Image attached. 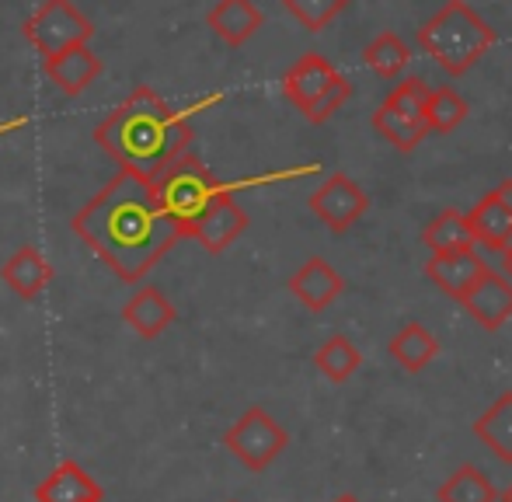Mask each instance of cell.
<instances>
[{"mask_svg":"<svg viewBox=\"0 0 512 502\" xmlns=\"http://www.w3.org/2000/svg\"><path fill=\"white\" fill-rule=\"evenodd\" d=\"M70 227L122 283L143 279L185 238L164 210L157 185L136 171H119Z\"/></svg>","mask_w":512,"mask_h":502,"instance_id":"obj_1","label":"cell"},{"mask_svg":"<svg viewBox=\"0 0 512 502\" xmlns=\"http://www.w3.org/2000/svg\"><path fill=\"white\" fill-rule=\"evenodd\" d=\"M95 140L122 171L157 182L171 164L189 154L192 126L150 88H140L95 129Z\"/></svg>","mask_w":512,"mask_h":502,"instance_id":"obj_2","label":"cell"},{"mask_svg":"<svg viewBox=\"0 0 512 502\" xmlns=\"http://www.w3.org/2000/svg\"><path fill=\"white\" fill-rule=\"evenodd\" d=\"M418 49L446 74L460 77L495 46V28L467 0H446L415 35Z\"/></svg>","mask_w":512,"mask_h":502,"instance_id":"obj_3","label":"cell"},{"mask_svg":"<svg viewBox=\"0 0 512 502\" xmlns=\"http://www.w3.org/2000/svg\"><path fill=\"white\" fill-rule=\"evenodd\" d=\"M154 185H157V196H161L164 210H168L171 220L182 227V234H185V227H189L192 220H196L199 213H203L206 206L223 192V185L213 178V171L192 154H185L182 161L171 164Z\"/></svg>","mask_w":512,"mask_h":502,"instance_id":"obj_4","label":"cell"},{"mask_svg":"<svg viewBox=\"0 0 512 502\" xmlns=\"http://www.w3.org/2000/svg\"><path fill=\"white\" fill-rule=\"evenodd\" d=\"M223 447H227L248 471H265L286 447H290V433H286L265 408L251 405V408H244L241 419L227 429Z\"/></svg>","mask_w":512,"mask_h":502,"instance_id":"obj_5","label":"cell"},{"mask_svg":"<svg viewBox=\"0 0 512 502\" xmlns=\"http://www.w3.org/2000/svg\"><path fill=\"white\" fill-rule=\"evenodd\" d=\"M91 32H95L91 21L84 18L70 0H42V7L25 25L28 42H32L46 60L67 53V49L84 46V42L91 39Z\"/></svg>","mask_w":512,"mask_h":502,"instance_id":"obj_6","label":"cell"},{"mask_svg":"<svg viewBox=\"0 0 512 502\" xmlns=\"http://www.w3.org/2000/svg\"><path fill=\"white\" fill-rule=\"evenodd\" d=\"M366 210H370V196H366L349 175H342V171L324 178L321 189L310 196V213H314L321 224H328L335 234L359 224Z\"/></svg>","mask_w":512,"mask_h":502,"instance_id":"obj_7","label":"cell"},{"mask_svg":"<svg viewBox=\"0 0 512 502\" xmlns=\"http://www.w3.org/2000/svg\"><path fill=\"white\" fill-rule=\"evenodd\" d=\"M244 231H248V213H244L241 206H237V199L223 189L220 196L185 227V238H196L209 255H220V251H227Z\"/></svg>","mask_w":512,"mask_h":502,"instance_id":"obj_8","label":"cell"},{"mask_svg":"<svg viewBox=\"0 0 512 502\" xmlns=\"http://www.w3.org/2000/svg\"><path fill=\"white\" fill-rule=\"evenodd\" d=\"M425 276H429L446 297L464 304L467 293L488 276V265L478 251L467 248V251H450V255H432L429 262H425Z\"/></svg>","mask_w":512,"mask_h":502,"instance_id":"obj_9","label":"cell"},{"mask_svg":"<svg viewBox=\"0 0 512 502\" xmlns=\"http://www.w3.org/2000/svg\"><path fill=\"white\" fill-rule=\"evenodd\" d=\"M345 290V279L338 276V269L324 258H307L297 272L290 276V293L307 307V311H324L331 307Z\"/></svg>","mask_w":512,"mask_h":502,"instance_id":"obj_10","label":"cell"},{"mask_svg":"<svg viewBox=\"0 0 512 502\" xmlns=\"http://www.w3.org/2000/svg\"><path fill=\"white\" fill-rule=\"evenodd\" d=\"M464 307L485 332H499L512 318V279L488 269V276L467 293Z\"/></svg>","mask_w":512,"mask_h":502,"instance_id":"obj_11","label":"cell"},{"mask_svg":"<svg viewBox=\"0 0 512 502\" xmlns=\"http://www.w3.org/2000/svg\"><path fill=\"white\" fill-rule=\"evenodd\" d=\"M338 70L331 67L324 56H317V53H307V56H300L297 63H293L290 70H286V77H283V95L290 98L293 105H297L300 112H307L310 105L317 102V98L324 95V91L331 88V84L338 81Z\"/></svg>","mask_w":512,"mask_h":502,"instance_id":"obj_12","label":"cell"},{"mask_svg":"<svg viewBox=\"0 0 512 502\" xmlns=\"http://www.w3.org/2000/svg\"><path fill=\"white\" fill-rule=\"evenodd\" d=\"M35 502H102V485L74 461H60L35 489Z\"/></svg>","mask_w":512,"mask_h":502,"instance_id":"obj_13","label":"cell"},{"mask_svg":"<svg viewBox=\"0 0 512 502\" xmlns=\"http://www.w3.org/2000/svg\"><path fill=\"white\" fill-rule=\"evenodd\" d=\"M122 321H126L140 339H157V335L175 321V304H171L161 290H154V286H143L140 293H133V297L126 300Z\"/></svg>","mask_w":512,"mask_h":502,"instance_id":"obj_14","label":"cell"},{"mask_svg":"<svg viewBox=\"0 0 512 502\" xmlns=\"http://www.w3.org/2000/svg\"><path fill=\"white\" fill-rule=\"evenodd\" d=\"M42 67H46V77L63 95H81V91H88L91 84H95V77L102 74V60H98L88 46L67 49V53L46 60Z\"/></svg>","mask_w":512,"mask_h":502,"instance_id":"obj_15","label":"cell"},{"mask_svg":"<svg viewBox=\"0 0 512 502\" xmlns=\"http://www.w3.org/2000/svg\"><path fill=\"white\" fill-rule=\"evenodd\" d=\"M0 279H4V283L11 286V290L18 293L21 300H35L49 286V279H53V265L42 258L39 248L25 245V248H18L4 262V269H0Z\"/></svg>","mask_w":512,"mask_h":502,"instance_id":"obj_16","label":"cell"},{"mask_svg":"<svg viewBox=\"0 0 512 502\" xmlns=\"http://www.w3.org/2000/svg\"><path fill=\"white\" fill-rule=\"evenodd\" d=\"M474 238L492 251H506L512 245V210L502 203L499 189H492L488 196H481V203L467 213Z\"/></svg>","mask_w":512,"mask_h":502,"instance_id":"obj_17","label":"cell"},{"mask_svg":"<svg viewBox=\"0 0 512 502\" xmlns=\"http://www.w3.org/2000/svg\"><path fill=\"white\" fill-rule=\"evenodd\" d=\"M387 353L394 356V363H398L401 370H408V374H422V370L439 356V339L425 325L408 321V325H401L398 332L391 335Z\"/></svg>","mask_w":512,"mask_h":502,"instance_id":"obj_18","label":"cell"},{"mask_svg":"<svg viewBox=\"0 0 512 502\" xmlns=\"http://www.w3.org/2000/svg\"><path fill=\"white\" fill-rule=\"evenodd\" d=\"M206 21L223 42H230V46H244V42L262 28L265 18L251 0H220V4L206 14Z\"/></svg>","mask_w":512,"mask_h":502,"instance_id":"obj_19","label":"cell"},{"mask_svg":"<svg viewBox=\"0 0 512 502\" xmlns=\"http://www.w3.org/2000/svg\"><path fill=\"white\" fill-rule=\"evenodd\" d=\"M471 429L502 464H512V391H502L499 398L474 419Z\"/></svg>","mask_w":512,"mask_h":502,"instance_id":"obj_20","label":"cell"},{"mask_svg":"<svg viewBox=\"0 0 512 502\" xmlns=\"http://www.w3.org/2000/svg\"><path fill=\"white\" fill-rule=\"evenodd\" d=\"M373 129H377L394 150H401V154H411V150L432 133L425 116H411V112L398 109V105H391V102H384L373 112Z\"/></svg>","mask_w":512,"mask_h":502,"instance_id":"obj_21","label":"cell"},{"mask_svg":"<svg viewBox=\"0 0 512 502\" xmlns=\"http://www.w3.org/2000/svg\"><path fill=\"white\" fill-rule=\"evenodd\" d=\"M422 245L432 255H450V251H467L478 245L471 224H467V213L460 210H443L429 227L422 231Z\"/></svg>","mask_w":512,"mask_h":502,"instance_id":"obj_22","label":"cell"},{"mask_svg":"<svg viewBox=\"0 0 512 502\" xmlns=\"http://www.w3.org/2000/svg\"><path fill=\"white\" fill-rule=\"evenodd\" d=\"M439 502H499V492H495L492 478L485 475L474 464H460L436 492Z\"/></svg>","mask_w":512,"mask_h":502,"instance_id":"obj_23","label":"cell"},{"mask_svg":"<svg viewBox=\"0 0 512 502\" xmlns=\"http://www.w3.org/2000/svg\"><path fill=\"white\" fill-rule=\"evenodd\" d=\"M363 63L377 77H387V81H394V77H398L401 70H405L408 63H411V49H408V42L401 39V35L380 32L377 39H373L370 46L363 49Z\"/></svg>","mask_w":512,"mask_h":502,"instance_id":"obj_24","label":"cell"},{"mask_svg":"<svg viewBox=\"0 0 512 502\" xmlns=\"http://www.w3.org/2000/svg\"><path fill=\"white\" fill-rule=\"evenodd\" d=\"M359 363H363V356H359V349L352 346V339H345V335H331L314 353V367L321 370L331 384H345V380L359 370Z\"/></svg>","mask_w":512,"mask_h":502,"instance_id":"obj_25","label":"cell"},{"mask_svg":"<svg viewBox=\"0 0 512 502\" xmlns=\"http://www.w3.org/2000/svg\"><path fill=\"white\" fill-rule=\"evenodd\" d=\"M467 119V102L453 88H436L425 105V123L432 133H453Z\"/></svg>","mask_w":512,"mask_h":502,"instance_id":"obj_26","label":"cell"},{"mask_svg":"<svg viewBox=\"0 0 512 502\" xmlns=\"http://www.w3.org/2000/svg\"><path fill=\"white\" fill-rule=\"evenodd\" d=\"M283 7L307 32H321V28H328L349 7V0H283Z\"/></svg>","mask_w":512,"mask_h":502,"instance_id":"obj_27","label":"cell"},{"mask_svg":"<svg viewBox=\"0 0 512 502\" xmlns=\"http://www.w3.org/2000/svg\"><path fill=\"white\" fill-rule=\"evenodd\" d=\"M349 98H352V84L345 81V77H338V81L331 84V88L324 91V95L317 98V102L304 112V119H307V123H314V126L328 123V119L335 116V112L342 109V105L349 102Z\"/></svg>","mask_w":512,"mask_h":502,"instance_id":"obj_28","label":"cell"},{"mask_svg":"<svg viewBox=\"0 0 512 502\" xmlns=\"http://www.w3.org/2000/svg\"><path fill=\"white\" fill-rule=\"evenodd\" d=\"M499 196H502V203H506L509 210H512V178H506V182L499 185Z\"/></svg>","mask_w":512,"mask_h":502,"instance_id":"obj_29","label":"cell"},{"mask_svg":"<svg viewBox=\"0 0 512 502\" xmlns=\"http://www.w3.org/2000/svg\"><path fill=\"white\" fill-rule=\"evenodd\" d=\"M502 269H506V276L512 279V245L502 251Z\"/></svg>","mask_w":512,"mask_h":502,"instance_id":"obj_30","label":"cell"},{"mask_svg":"<svg viewBox=\"0 0 512 502\" xmlns=\"http://www.w3.org/2000/svg\"><path fill=\"white\" fill-rule=\"evenodd\" d=\"M331 502H359V499L352 496V492H345V496H338V499H331Z\"/></svg>","mask_w":512,"mask_h":502,"instance_id":"obj_31","label":"cell"},{"mask_svg":"<svg viewBox=\"0 0 512 502\" xmlns=\"http://www.w3.org/2000/svg\"><path fill=\"white\" fill-rule=\"evenodd\" d=\"M499 502H512V485H509L506 492H502V496H499Z\"/></svg>","mask_w":512,"mask_h":502,"instance_id":"obj_32","label":"cell"}]
</instances>
